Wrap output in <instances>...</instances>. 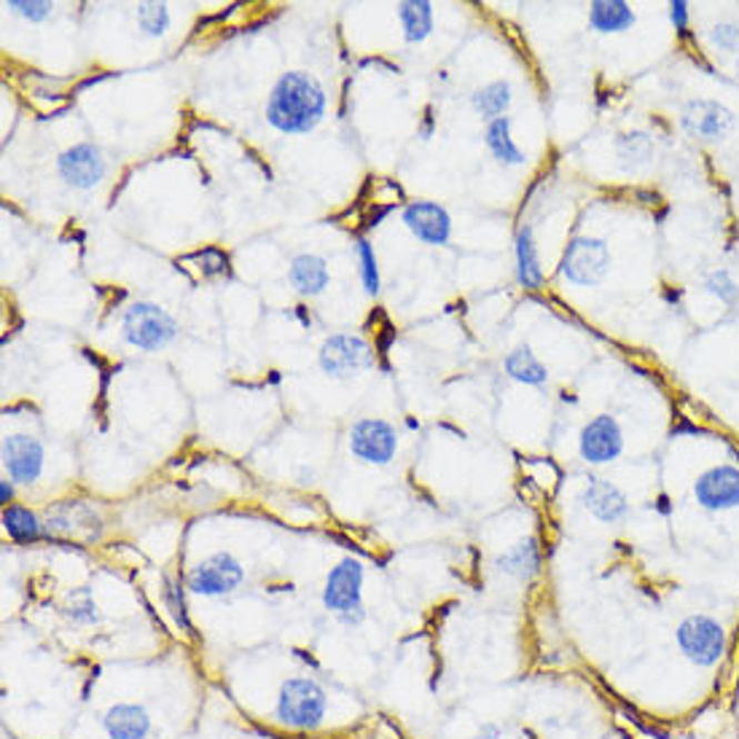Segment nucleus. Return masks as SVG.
Masks as SVG:
<instances>
[{
  "label": "nucleus",
  "mask_w": 739,
  "mask_h": 739,
  "mask_svg": "<svg viewBox=\"0 0 739 739\" xmlns=\"http://www.w3.org/2000/svg\"><path fill=\"white\" fill-rule=\"evenodd\" d=\"M138 28L146 38H162L170 30V9L164 3H140Z\"/></svg>",
  "instance_id": "nucleus-31"
},
{
  "label": "nucleus",
  "mask_w": 739,
  "mask_h": 739,
  "mask_svg": "<svg viewBox=\"0 0 739 739\" xmlns=\"http://www.w3.org/2000/svg\"><path fill=\"white\" fill-rule=\"evenodd\" d=\"M329 716V693L314 678L296 675L280 686L274 702V723L288 731H318Z\"/></svg>",
  "instance_id": "nucleus-2"
},
{
  "label": "nucleus",
  "mask_w": 739,
  "mask_h": 739,
  "mask_svg": "<svg viewBox=\"0 0 739 739\" xmlns=\"http://www.w3.org/2000/svg\"><path fill=\"white\" fill-rule=\"evenodd\" d=\"M62 616L76 627H98L102 625V613L98 600L87 587L73 589L62 602Z\"/></svg>",
  "instance_id": "nucleus-28"
},
{
  "label": "nucleus",
  "mask_w": 739,
  "mask_h": 739,
  "mask_svg": "<svg viewBox=\"0 0 739 739\" xmlns=\"http://www.w3.org/2000/svg\"><path fill=\"white\" fill-rule=\"evenodd\" d=\"M468 100H471L473 113L481 116L485 121L500 119V116L509 113V108L513 102L511 81L509 79H495L490 83H485V87L473 89L471 98H468Z\"/></svg>",
  "instance_id": "nucleus-25"
},
{
  "label": "nucleus",
  "mask_w": 739,
  "mask_h": 739,
  "mask_svg": "<svg viewBox=\"0 0 739 739\" xmlns=\"http://www.w3.org/2000/svg\"><path fill=\"white\" fill-rule=\"evenodd\" d=\"M14 498H17V485L11 479H0V503L6 506H14Z\"/></svg>",
  "instance_id": "nucleus-36"
},
{
  "label": "nucleus",
  "mask_w": 739,
  "mask_h": 739,
  "mask_svg": "<svg viewBox=\"0 0 739 739\" xmlns=\"http://www.w3.org/2000/svg\"><path fill=\"white\" fill-rule=\"evenodd\" d=\"M610 272V248L602 237H573L562 253L559 274L576 288H595Z\"/></svg>",
  "instance_id": "nucleus-6"
},
{
  "label": "nucleus",
  "mask_w": 739,
  "mask_h": 739,
  "mask_svg": "<svg viewBox=\"0 0 739 739\" xmlns=\"http://www.w3.org/2000/svg\"><path fill=\"white\" fill-rule=\"evenodd\" d=\"M318 366L331 379H352L375 366L371 344L358 333H331L318 350Z\"/></svg>",
  "instance_id": "nucleus-8"
},
{
  "label": "nucleus",
  "mask_w": 739,
  "mask_h": 739,
  "mask_svg": "<svg viewBox=\"0 0 739 739\" xmlns=\"http://www.w3.org/2000/svg\"><path fill=\"white\" fill-rule=\"evenodd\" d=\"M162 602H164L167 613H170L172 621H176L178 629H183L186 635L194 632V627H191V619H189V606H186V591L181 583L176 581V578H164Z\"/></svg>",
  "instance_id": "nucleus-30"
},
{
  "label": "nucleus",
  "mask_w": 739,
  "mask_h": 739,
  "mask_svg": "<svg viewBox=\"0 0 739 739\" xmlns=\"http://www.w3.org/2000/svg\"><path fill=\"white\" fill-rule=\"evenodd\" d=\"M6 9H9L11 14L28 19V22H33V24L47 22V19L54 14V3H49V0H9Z\"/></svg>",
  "instance_id": "nucleus-33"
},
{
  "label": "nucleus",
  "mask_w": 739,
  "mask_h": 739,
  "mask_svg": "<svg viewBox=\"0 0 739 739\" xmlns=\"http://www.w3.org/2000/svg\"><path fill=\"white\" fill-rule=\"evenodd\" d=\"M102 731L108 739H148L153 735V718L143 705L116 702L102 716Z\"/></svg>",
  "instance_id": "nucleus-18"
},
{
  "label": "nucleus",
  "mask_w": 739,
  "mask_h": 739,
  "mask_svg": "<svg viewBox=\"0 0 739 739\" xmlns=\"http://www.w3.org/2000/svg\"><path fill=\"white\" fill-rule=\"evenodd\" d=\"M57 176L73 191H92L106 181L108 159L98 143H73L57 157Z\"/></svg>",
  "instance_id": "nucleus-10"
},
{
  "label": "nucleus",
  "mask_w": 739,
  "mask_h": 739,
  "mask_svg": "<svg viewBox=\"0 0 739 739\" xmlns=\"http://www.w3.org/2000/svg\"><path fill=\"white\" fill-rule=\"evenodd\" d=\"M0 460L6 479L30 487L47 471V447L30 433H6L0 443Z\"/></svg>",
  "instance_id": "nucleus-11"
},
{
  "label": "nucleus",
  "mask_w": 739,
  "mask_h": 739,
  "mask_svg": "<svg viewBox=\"0 0 739 739\" xmlns=\"http://www.w3.org/2000/svg\"><path fill=\"white\" fill-rule=\"evenodd\" d=\"M401 221L411 237L428 248H443L452 240V216L439 202L417 199V202L403 204Z\"/></svg>",
  "instance_id": "nucleus-15"
},
{
  "label": "nucleus",
  "mask_w": 739,
  "mask_h": 739,
  "mask_svg": "<svg viewBox=\"0 0 739 739\" xmlns=\"http://www.w3.org/2000/svg\"><path fill=\"white\" fill-rule=\"evenodd\" d=\"M635 22H638V17L625 0H595V3H589V28L595 33H627V30L635 28Z\"/></svg>",
  "instance_id": "nucleus-23"
},
{
  "label": "nucleus",
  "mask_w": 739,
  "mask_h": 739,
  "mask_svg": "<svg viewBox=\"0 0 739 739\" xmlns=\"http://www.w3.org/2000/svg\"><path fill=\"white\" fill-rule=\"evenodd\" d=\"M347 447L356 460L363 466L385 468L396 460L398 455V433L388 420L379 417H361L352 422L350 433H347Z\"/></svg>",
  "instance_id": "nucleus-9"
},
{
  "label": "nucleus",
  "mask_w": 739,
  "mask_h": 739,
  "mask_svg": "<svg viewBox=\"0 0 739 739\" xmlns=\"http://www.w3.org/2000/svg\"><path fill=\"white\" fill-rule=\"evenodd\" d=\"M581 506L589 517H595L602 525H621L632 511L629 498L621 487L602 477H589L581 490Z\"/></svg>",
  "instance_id": "nucleus-16"
},
{
  "label": "nucleus",
  "mask_w": 739,
  "mask_h": 739,
  "mask_svg": "<svg viewBox=\"0 0 739 739\" xmlns=\"http://www.w3.org/2000/svg\"><path fill=\"white\" fill-rule=\"evenodd\" d=\"M396 17L407 43H422L433 33V3L428 0H403L396 6Z\"/></svg>",
  "instance_id": "nucleus-26"
},
{
  "label": "nucleus",
  "mask_w": 739,
  "mask_h": 739,
  "mask_svg": "<svg viewBox=\"0 0 739 739\" xmlns=\"http://www.w3.org/2000/svg\"><path fill=\"white\" fill-rule=\"evenodd\" d=\"M503 371L513 382L527 385V388H543V385H549V369H546V363L527 344L513 347L509 356L503 358Z\"/></svg>",
  "instance_id": "nucleus-24"
},
{
  "label": "nucleus",
  "mask_w": 739,
  "mask_h": 739,
  "mask_svg": "<svg viewBox=\"0 0 739 739\" xmlns=\"http://www.w3.org/2000/svg\"><path fill=\"white\" fill-rule=\"evenodd\" d=\"M667 14H670V22L678 38H683V41L691 38V9L686 0H672V3L667 6Z\"/></svg>",
  "instance_id": "nucleus-35"
},
{
  "label": "nucleus",
  "mask_w": 739,
  "mask_h": 739,
  "mask_svg": "<svg viewBox=\"0 0 739 739\" xmlns=\"http://www.w3.org/2000/svg\"><path fill=\"white\" fill-rule=\"evenodd\" d=\"M705 291L710 293L712 299L721 301V304H735V301L739 299V286L729 269H712V272H707Z\"/></svg>",
  "instance_id": "nucleus-32"
},
{
  "label": "nucleus",
  "mask_w": 739,
  "mask_h": 739,
  "mask_svg": "<svg viewBox=\"0 0 739 739\" xmlns=\"http://www.w3.org/2000/svg\"><path fill=\"white\" fill-rule=\"evenodd\" d=\"M578 455L587 466H610L625 455V430L613 415L591 417L578 433Z\"/></svg>",
  "instance_id": "nucleus-13"
},
{
  "label": "nucleus",
  "mask_w": 739,
  "mask_h": 739,
  "mask_svg": "<svg viewBox=\"0 0 739 739\" xmlns=\"http://www.w3.org/2000/svg\"><path fill=\"white\" fill-rule=\"evenodd\" d=\"M613 148L625 170H638V167H646L653 159V153H657V140H653V134L646 130H629L616 138Z\"/></svg>",
  "instance_id": "nucleus-27"
},
{
  "label": "nucleus",
  "mask_w": 739,
  "mask_h": 739,
  "mask_svg": "<svg viewBox=\"0 0 739 739\" xmlns=\"http://www.w3.org/2000/svg\"><path fill=\"white\" fill-rule=\"evenodd\" d=\"M121 337L140 352H159L178 337V320L153 301H134L121 318Z\"/></svg>",
  "instance_id": "nucleus-4"
},
{
  "label": "nucleus",
  "mask_w": 739,
  "mask_h": 739,
  "mask_svg": "<svg viewBox=\"0 0 739 739\" xmlns=\"http://www.w3.org/2000/svg\"><path fill=\"white\" fill-rule=\"evenodd\" d=\"M485 146L500 167H525V162H527V153L519 148V143L513 140V134H511L509 116H500V119L487 121Z\"/></svg>",
  "instance_id": "nucleus-22"
},
{
  "label": "nucleus",
  "mask_w": 739,
  "mask_h": 739,
  "mask_svg": "<svg viewBox=\"0 0 739 739\" xmlns=\"http://www.w3.org/2000/svg\"><path fill=\"white\" fill-rule=\"evenodd\" d=\"M329 98L314 76L304 70L282 73L267 98V124L280 134H307L323 121Z\"/></svg>",
  "instance_id": "nucleus-1"
},
{
  "label": "nucleus",
  "mask_w": 739,
  "mask_h": 739,
  "mask_svg": "<svg viewBox=\"0 0 739 739\" xmlns=\"http://www.w3.org/2000/svg\"><path fill=\"white\" fill-rule=\"evenodd\" d=\"M680 127L702 143H723L737 130V113L718 100H689L680 108Z\"/></svg>",
  "instance_id": "nucleus-12"
},
{
  "label": "nucleus",
  "mask_w": 739,
  "mask_h": 739,
  "mask_svg": "<svg viewBox=\"0 0 739 739\" xmlns=\"http://www.w3.org/2000/svg\"><path fill=\"white\" fill-rule=\"evenodd\" d=\"M299 481H301V485H312V481H314V471H312V468H301V471H299Z\"/></svg>",
  "instance_id": "nucleus-39"
},
{
  "label": "nucleus",
  "mask_w": 739,
  "mask_h": 739,
  "mask_svg": "<svg viewBox=\"0 0 739 739\" xmlns=\"http://www.w3.org/2000/svg\"><path fill=\"white\" fill-rule=\"evenodd\" d=\"M691 492L699 509L710 513L739 509V468L729 466V462L707 468L693 481Z\"/></svg>",
  "instance_id": "nucleus-14"
},
{
  "label": "nucleus",
  "mask_w": 739,
  "mask_h": 739,
  "mask_svg": "<svg viewBox=\"0 0 739 739\" xmlns=\"http://www.w3.org/2000/svg\"><path fill=\"white\" fill-rule=\"evenodd\" d=\"M363 578L366 568L361 559L344 557L329 570L323 583V608L333 613L342 627H361L366 621L363 606Z\"/></svg>",
  "instance_id": "nucleus-3"
},
{
  "label": "nucleus",
  "mask_w": 739,
  "mask_h": 739,
  "mask_svg": "<svg viewBox=\"0 0 739 739\" xmlns=\"http://www.w3.org/2000/svg\"><path fill=\"white\" fill-rule=\"evenodd\" d=\"M513 256H517V282L525 291H541L543 288V263L541 250H538L532 227H519L517 240H513Z\"/></svg>",
  "instance_id": "nucleus-20"
},
{
  "label": "nucleus",
  "mask_w": 739,
  "mask_h": 739,
  "mask_svg": "<svg viewBox=\"0 0 739 739\" xmlns=\"http://www.w3.org/2000/svg\"><path fill=\"white\" fill-rule=\"evenodd\" d=\"M675 646L691 665L716 667L729 651V632L707 613H691L675 629Z\"/></svg>",
  "instance_id": "nucleus-5"
},
{
  "label": "nucleus",
  "mask_w": 739,
  "mask_h": 739,
  "mask_svg": "<svg viewBox=\"0 0 739 739\" xmlns=\"http://www.w3.org/2000/svg\"><path fill=\"white\" fill-rule=\"evenodd\" d=\"M495 573L513 578L519 583H530L532 578L541 576L543 568V549L541 541L536 536H527L522 541L509 546L506 551H500L492 562Z\"/></svg>",
  "instance_id": "nucleus-17"
},
{
  "label": "nucleus",
  "mask_w": 739,
  "mask_h": 739,
  "mask_svg": "<svg viewBox=\"0 0 739 739\" xmlns=\"http://www.w3.org/2000/svg\"><path fill=\"white\" fill-rule=\"evenodd\" d=\"M653 509H657V511L661 513V517H670V513H672V506H670V498H667V495H665V492H661V495H659V498H657V503H653Z\"/></svg>",
  "instance_id": "nucleus-38"
},
{
  "label": "nucleus",
  "mask_w": 739,
  "mask_h": 739,
  "mask_svg": "<svg viewBox=\"0 0 739 739\" xmlns=\"http://www.w3.org/2000/svg\"><path fill=\"white\" fill-rule=\"evenodd\" d=\"M710 43L712 49L723 51V54H737L739 51V24L737 22H716L710 28Z\"/></svg>",
  "instance_id": "nucleus-34"
},
{
  "label": "nucleus",
  "mask_w": 739,
  "mask_h": 739,
  "mask_svg": "<svg viewBox=\"0 0 739 739\" xmlns=\"http://www.w3.org/2000/svg\"><path fill=\"white\" fill-rule=\"evenodd\" d=\"M737 726H739V705H737Z\"/></svg>",
  "instance_id": "nucleus-41"
},
{
  "label": "nucleus",
  "mask_w": 739,
  "mask_h": 739,
  "mask_svg": "<svg viewBox=\"0 0 739 739\" xmlns=\"http://www.w3.org/2000/svg\"><path fill=\"white\" fill-rule=\"evenodd\" d=\"M477 739H503V729H500L495 721H485L479 726Z\"/></svg>",
  "instance_id": "nucleus-37"
},
{
  "label": "nucleus",
  "mask_w": 739,
  "mask_h": 739,
  "mask_svg": "<svg viewBox=\"0 0 739 739\" xmlns=\"http://www.w3.org/2000/svg\"><path fill=\"white\" fill-rule=\"evenodd\" d=\"M735 76H737V81H739V60H737V66H735Z\"/></svg>",
  "instance_id": "nucleus-40"
},
{
  "label": "nucleus",
  "mask_w": 739,
  "mask_h": 739,
  "mask_svg": "<svg viewBox=\"0 0 739 739\" xmlns=\"http://www.w3.org/2000/svg\"><path fill=\"white\" fill-rule=\"evenodd\" d=\"M0 522H3V532L11 538L14 543H38V541H47L51 538V530L49 525L43 522L41 517L33 509H28V506H6L3 509V517H0Z\"/></svg>",
  "instance_id": "nucleus-21"
},
{
  "label": "nucleus",
  "mask_w": 739,
  "mask_h": 739,
  "mask_svg": "<svg viewBox=\"0 0 739 739\" xmlns=\"http://www.w3.org/2000/svg\"><path fill=\"white\" fill-rule=\"evenodd\" d=\"M246 581V568L231 551H216V555L199 559L194 568L186 576V589L197 597L208 600H221V597L234 595Z\"/></svg>",
  "instance_id": "nucleus-7"
},
{
  "label": "nucleus",
  "mask_w": 739,
  "mask_h": 739,
  "mask_svg": "<svg viewBox=\"0 0 739 739\" xmlns=\"http://www.w3.org/2000/svg\"><path fill=\"white\" fill-rule=\"evenodd\" d=\"M288 282L304 299H318L331 286L329 261L318 253H296L288 263Z\"/></svg>",
  "instance_id": "nucleus-19"
},
{
  "label": "nucleus",
  "mask_w": 739,
  "mask_h": 739,
  "mask_svg": "<svg viewBox=\"0 0 739 739\" xmlns=\"http://www.w3.org/2000/svg\"><path fill=\"white\" fill-rule=\"evenodd\" d=\"M356 259H358V274H361V286L369 296H377L382 291V274H379L377 250L369 240H356Z\"/></svg>",
  "instance_id": "nucleus-29"
}]
</instances>
